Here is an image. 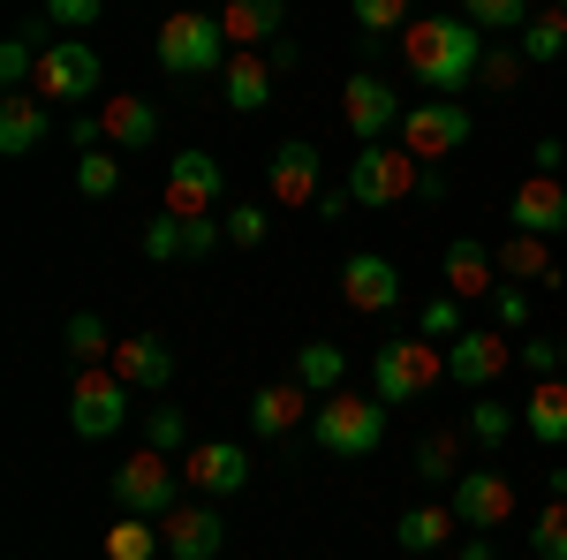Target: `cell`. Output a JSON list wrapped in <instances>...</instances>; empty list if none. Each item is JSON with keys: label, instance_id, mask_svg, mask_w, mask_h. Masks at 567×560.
<instances>
[{"label": "cell", "instance_id": "cell-1", "mask_svg": "<svg viewBox=\"0 0 567 560\" xmlns=\"http://www.w3.org/2000/svg\"><path fill=\"white\" fill-rule=\"evenodd\" d=\"M393 45H401L409 77L432 91V99H462V91L477 84L484 39H477V23H470V16H416Z\"/></svg>", "mask_w": 567, "mask_h": 560}, {"label": "cell", "instance_id": "cell-2", "mask_svg": "<svg viewBox=\"0 0 567 560\" xmlns=\"http://www.w3.org/2000/svg\"><path fill=\"white\" fill-rule=\"evenodd\" d=\"M310 439L326 447V455H341V462H355V455H371L379 439H386V401L379 394H318V409H310Z\"/></svg>", "mask_w": 567, "mask_h": 560}, {"label": "cell", "instance_id": "cell-3", "mask_svg": "<svg viewBox=\"0 0 567 560\" xmlns=\"http://www.w3.org/2000/svg\"><path fill=\"white\" fill-rule=\"evenodd\" d=\"M152 53H159V69L167 77H213V69H227V31H219V16H205V8H175L159 31H152Z\"/></svg>", "mask_w": 567, "mask_h": 560}, {"label": "cell", "instance_id": "cell-4", "mask_svg": "<svg viewBox=\"0 0 567 560\" xmlns=\"http://www.w3.org/2000/svg\"><path fill=\"white\" fill-rule=\"evenodd\" d=\"M182 462L175 455H159V447H136V455H122L114 462V508L122 516H144V522H159L167 508H182Z\"/></svg>", "mask_w": 567, "mask_h": 560}, {"label": "cell", "instance_id": "cell-5", "mask_svg": "<svg viewBox=\"0 0 567 560\" xmlns=\"http://www.w3.org/2000/svg\"><path fill=\"white\" fill-rule=\"evenodd\" d=\"M439 379H446V342H379V356H371V394L379 401H416V394H432Z\"/></svg>", "mask_w": 567, "mask_h": 560}, {"label": "cell", "instance_id": "cell-6", "mask_svg": "<svg viewBox=\"0 0 567 560\" xmlns=\"http://www.w3.org/2000/svg\"><path fill=\"white\" fill-rule=\"evenodd\" d=\"M416 182H424V160H416L409 144H363L349 160V197L355 205H401Z\"/></svg>", "mask_w": 567, "mask_h": 560}, {"label": "cell", "instance_id": "cell-7", "mask_svg": "<svg viewBox=\"0 0 567 560\" xmlns=\"http://www.w3.org/2000/svg\"><path fill=\"white\" fill-rule=\"evenodd\" d=\"M507 371H515V334H499V326H470V334L446 342V379H454L462 394L499 387Z\"/></svg>", "mask_w": 567, "mask_h": 560}, {"label": "cell", "instance_id": "cell-8", "mask_svg": "<svg viewBox=\"0 0 567 560\" xmlns=\"http://www.w3.org/2000/svg\"><path fill=\"white\" fill-rule=\"evenodd\" d=\"M69 425H76V439H114V431L130 425V387L114 379V364L76 371V387H69Z\"/></svg>", "mask_w": 567, "mask_h": 560}, {"label": "cell", "instance_id": "cell-9", "mask_svg": "<svg viewBox=\"0 0 567 560\" xmlns=\"http://www.w3.org/2000/svg\"><path fill=\"white\" fill-rule=\"evenodd\" d=\"M99 84H106V61L91 39H53L39 53V77H31L39 99H99Z\"/></svg>", "mask_w": 567, "mask_h": 560}, {"label": "cell", "instance_id": "cell-10", "mask_svg": "<svg viewBox=\"0 0 567 560\" xmlns=\"http://www.w3.org/2000/svg\"><path fill=\"white\" fill-rule=\"evenodd\" d=\"M470 130H477V122H470V106H462V99H424V106H409V114H401V144H409L424 167L446 160V152H462Z\"/></svg>", "mask_w": 567, "mask_h": 560}, {"label": "cell", "instance_id": "cell-11", "mask_svg": "<svg viewBox=\"0 0 567 560\" xmlns=\"http://www.w3.org/2000/svg\"><path fill=\"white\" fill-rule=\"evenodd\" d=\"M401 99H393L386 77H371V69H355L349 84H341V122H349L355 144H386V130H401Z\"/></svg>", "mask_w": 567, "mask_h": 560}, {"label": "cell", "instance_id": "cell-12", "mask_svg": "<svg viewBox=\"0 0 567 560\" xmlns=\"http://www.w3.org/2000/svg\"><path fill=\"white\" fill-rule=\"evenodd\" d=\"M227 197V174L213 152H175L167 160V213L175 220H213V205Z\"/></svg>", "mask_w": 567, "mask_h": 560}, {"label": "cell", "instance_id": "cell-13", "mask_svg": "<svg viewBox=\"0 0 567 560\" xmlns=\"http://www.w3.org/2000/svg\"><path fill=\"white\" fill-rule=\"evenodd\" d=\"M159 538H167V560H219L227 516H219L213 500H182V508L159 516Z\"/></svg>", "mask_w": 567, "mask_h": 560}, {"label": "cell", "instance_id": "cell-14", "mask_svg": "<svg viewBox=\"0 0 567 560\" xmlns=\"http://www.w3.org/2000/svg\"><path fill=\"white\" fill-rule=\"evenodd\" d=\"M446 508L470 522V530H499V522H515V485L499 470H462L454 492H446Z\"/></svg>", "mask_w": 567, "mask_h": 560}, {"label": "cell", "instance_id": "cell-15", "mask_svg": "<svg viewBox=\"0 0 567 560\" xmlns=\"http://www.w3.org/2000/svg\"><path fill=\"white\" fill-rule=\"evenodd\" d=\"M182 477H189V492L227 500V492H243V485H250V455H243L235 439H205V447H189V455H182Z\"/></svg>", "mask_w": 567, "mask_h": 560}, {"label": "cell", "instance_id": "cell-16", "mask_svg": "<svg viewBox=\"0 0 567 560\" xmlns=\"http://www.w3.org/2000/svg\"><path fill=\"white\" fill-rule=\"evenodd\" d=\"M341 296H349V310L379 318V310L401 303V265L379 258V251H349V265H341Z\"/></svg>", "mask_w": 567, "mask_h": 560}, {"label": "cell", "instance_id": "cell-17", "mask_svg": "<svg viewBox=\"0 0 567 560\" xmlns=\"http://www.w3.org/2000/svg\"><path fill=\"white\" fill-rule=\"evenodd\" d=\"M318 174H326L318 144H303V136H296V144H280V152H272L265 190H272V205H288V213H296V205H318V197H326V190H318Z\"/></svg>", "mask_w": 567, "mask_h": 560}, {"label": "cell", "instance_id": "cell-18", "mask_svg": "<svg viewBox=\"0 0 567 560\" xmlns=\"http://www.w3.org/2000/svg\"><path fill=\"white\" fill-rule=\"evenodd\" d=\"M114 379H122L130 394H167V379H175V348L159 342V334L114 342Z\"/></svg>", "mask_w": 567, "mask_h": 560}, {"label": "cell", "instance_id": "cell-19", "mask_svg": "<svg viewBox=\"0 0 567 560\" xmlns=\"http://www.w3.org/2000/svg\"><path fill=\"white\" fill-rule=\"evenodd\" d=\"M507 220L529 235H560L567 227V182L560 174H523V190L507 197Z\"/></svg>", "mask_w": 567, "mask_h": 560}, {"label": "cell", "instance_id": "cell-20", "mask_svg": "<svg viewBox=\"0 0 567 560\" xmlns=\"http://www.w3.org/2000/svg\"><path fill=\"white\" fill-rule=\"evenodd\" d=\"M446 296H462V303L499 296V251H484L477 235H454L446 243Z\"/></svg>", "mask_w": 567, "mask_h": 560}, {"label": "cell", "instance_id": "cell-21", "mask_svg": "<svg viewBox=\"0 0 567 560\" xmlns=\"http://www.w3.org/2000/svg\"><path fill=\"white\" fill-rule=\"evenodd\" d=\"M219 31H227L235 53H258V45H272L288 31V0H227L219 8Z\"/></svg>", "mask_w": 567, "mask_h": 560}, {"label": "cell", "instance_id": "cell-22", "mask_svg": "<svg viewBox=\"0 0 567 560\" xmlns=\"http://www.w3.org/2000/svg\"><path fill=\"white\" fill-rule=\"evenodd\" d=\"M310 409H318V394H303L296 379H288V387H258L250 394V431H258V439H288Z\"/></svg>", "mask_w": 567, "mask_h": 560}, {"label": "cell", "instance_id": "cell-23", "mask_svg": "<svg viewBox=\"0 0 567 560\" xmlns=\"http://www.w3.org/2000/svg\"><path fill=\"white\" fill-rule=\"evenodd\" d=\"M99 122H106V144H122V152H152V144H159V114H152V99L114 91V99L99 106Z\"/></svg>", "mask_w": 567, "mask_h": 560}, {"label": "cell", "instance_id": "cell-24", "mask_svg": "<svg viewBox=\"0 0 567 560\" xmlns=\"http://www.w3.org/2000/svg\"><path fill=\"white\" fill-rule=\"evenodd\" d=\"M39 144H45V99L39 91H8V99H0V152L23 160V152H39Z\"/></svg>", "mask_w": 567, "mask_h": 560}, {"label": "cell", "instance_id": "cell-25", "mask_svg": "<svg viewBox=\"0 0 567 560\" xmlns=\"http://www.w3.org/2000/svg\"><path fill=\"white\" fill-rule=\"evenodd\" d=\"M272 84H280V77H272L265 53H227V69H219V91H227L235 114H258L265 99H272Z\"/></svg>", "mask_w": 567, "mask_h": 560}, {"label": "cell", "instance_id": "cell-26", "mask_svg": "<svg viewBox=\"0 0 567 560\" xmlns=\"http://www.w3.org/2000/svg\"><path fill=\"white\" fill-rule=\"evenodd\" d=\"M523 425H529V439H545V447H567V371H553V379H529Z\"/></svg>", "mask_w": 567, "mask_h": 560}, {"label": "cell", "instance_id": "cell-27", "mask_svg": "<svg viewBox=\"0 0 567 560\" xmlns=\"http://www.w3.org/2000/svg\"><path fill=\"white\" fill-rule=\"evenodd\" d=\"M454 508H439V500H416V508H409V516L393 522V538H401V553H439V546H446V538H454Z\"/></svg>", "mask_w": 567, "mask_h": 560}, {"label": "cell", "instance_id": "cell-28", "mask_svg": "<svg viewBox=\"0 0 567 560\" xmlns=\"http://www.w3.org/2000/svg\"><path fill=\"white\" fill-rule=\"evenodd\" d=\"M288 379H296L303 394H341V387H349V356H341L333 342H303V348H296V371H288Z\"/></svg>", "mask_w": 567, "mask_h": 560}, {"label": "cell", "instance_id": "cell-29", "mask_svg": "<svg viewBox=\"0 0 567 560\" xmlns=\"http://www.w3.org/2000/svg\"><path fill=\"white\" fill-rule=\"evenodd\" d=\"M499 281H560V273H553V251H545V235L515 227V235L499 243Z\"/></svg>", "mask_w": 567, "mask_h": 560}, {"label": "cell", "instance_id": "cell-30", "mask_svg": "<svg viewBox=\"0 0 567 560\" xmlns=\"http://www.w3.org/2000/svg\"><path fill=\"white\" fill-rule=\"evenodd\" d=\"M515 45H523V61H537V69H545V61H560V53H567V8L553 0L545 16H529L523 31H515Z\"/></svg>", "mask_w": 567, "mask_h": 560}, {"label": "cell", "instance_id": "cell-31", "mask_svg": "<svg viewBox=\"0 0 567 560\" xmlns=\"http://www.w3.org/2000/svg\"><path fill=\"white\" fill-rule=\"evenodd\" d=\"M349 16H355V31L371 45H386V39H401L416 16H409V0H349Z\"/></svg>", "mask_w": 567, "mask_h": 560}, {"label": "cell", "instance_id": "cell-32", "mask_svg": "<svg viewBox=\"0 0 567 560\" xmlns=\"http://www.w3.org/2000/svg\"><path fill=\"white\" fill-rule=\"evenodd\" d=\"M152 553H167V538H159V522H106V560H152Z\"/></svg>", "mask_w": 567, "mask_h": 560}, {"label": "cell", "instance_id": "cell-33", "mask_svg": "<svg viewBox=\"0 0 567 560\" xmlns=\"http://www.w3.org/2000/svg\"><path fill=\"white\" fill-rule=\"evenodd\" d=\"M61 342H69V356H76L84 371H91V364H114V334H106V318H99V310H76Z\"/></svg>", "mask_w": 567, "mask_h": 560}, {"label": "cell", "instance_id": "cell-34", "mask_svg": "<svg viewBox=\"0 0 567 560\" xmlns=\"http://www.w3.org/2000/svg\"><path fill=\"white\" fill-rule=\"evenodd\" d=\"M529 560H567V500H545L529 516Z\"/></svg>", "mask_w": 567, "mask_h": 560}, {"label": "cell", "instance_id": "cell-35", "mask_svg": "<svg viewBox=\"0 0 567 560\" xmlns=\"http://www.w3.org/2000/svg\"><path fill=\"white\" fill-rule=\"evenodd\" d=\"M144 447H159V455H189V425H182V409L175 401H159V409H152V417H144Z\"/></svg>", "mask_w": 567, "mask_h": 560}, {"label": "cell", "instance_id": "cell-36", "mask_svg": "<svg viewBox=\"0 0 567 560\" xmlns=\"http://www.w3.org/2000/svg\"><path fill=\"white\" fill-rule=\"evenodd\" d=\"M470 439L477 447H507L515 439V409L507 401H470Z\"/></svg>", "mask_w": 567, "mask_h": 560}, {"label": "cell", "instance_id": "cell-37", "mask_svg": "<svg viewBox=\"0 0 567 560\" xmlns=\"http://www.w3.org/2000/svg\"><path fill=\"white\" fill-rule=\"evenodd\" d=\"M454 462H462V431H432V439L416 447V477H432V485H446Z\"/></svg>", "mask_w": 567, "mask_h": 560}, {"label": "cell", "instance_id": "cell-38", "mask_svg": "<svg viewBox=\"0 0 567 560\" xmlns=\"http://www.w3.org/2000/svg\"><path fill=\"white\" fill-rule=\"evenodd\" d=\"M462 16H470L477 31H523L529 0H462Z\"/></svg>", "mask_w": 567, "mask_h": 560}, {"label": "cell", "instance_id": "cell-39", "mask_svg": "<svg viewBox=\"0 0 567 560\" xmlns=\"http://www.w3.org/2000/svg\"><path fill=\"white\" fill-rule=\"evenodd\" d=\"M416 334H424V342H454V334H470L462 296H432V303H424V318H416Z\"/></svg>", "mask_w": 567, "mask_h": 560}, {"label": "cell", "instance_id": "cell-40", "mask_svg": "<svg viewBox=\"0 0 567 560\" xmlns=\"http://www.w3.org/2000/svg\"><path fill=\"white\" fill-rule=\"evenodd\" d=\"M76 190H84V197H114V190H122V160L84 152V160H76Z\"/></svg>", "mask_w": 567, "mask_h": 560}, {"label": "cell", "instance_id": "cell-41", "mask_svg": "<svg viewBox=\"0 0 567 560\" xmlns=\"http://www.w3.org/2000/svg\"><path fill=\"white\" fill-rule=\"evenodd\" d=\"M477 84H484V91H515V84H523V45L484 53V61H477Z\"/></svg>", "mask_w": 567, "mask_h": 560}, {"label": "cell", "instance_id": "cell-42", "mask_svg": "<svg viewBox=\"0 0 567 560\" xmlns=\"http://www.w3.org/2000/svg\"><path fill=\"white\" fill-rule=\"evenodd\" d=\"M219 227H227V243H235V251H258V243H265V205H235Z\"/></svg>", "mask_w": 567, "mask_h": 560}, {"label": "cell", "instance_id": "cell-43", "mask_svg": "<svg viewBox=\"0 0 567 560\" xmlns=\"http://www.w3.org/2000/svg\"><path fill=\"white\" fill-rule=\"evenodd\" d=\"M492 310H499V334H523V326H529V288H523V281H499Z\"/></svg>", "mask_w": 567, "mask_h": 560}, {"label": "cell", "instance_id": "cell-44", "mask_svg": "<svg viewBox=\"0 0 567 560\" xmlns=\"http://www.w3.org/2000/svg\"><path fill=\"white\" fill-rule=\"evenodd\" d=\"M45 16H53L61 31H91V23L106 16V0H45Z\"/></svg>", "mask_w": 567, "mask_h": 560}, {"label": "cell", "instance_id": "cell-45", "mask_svg": "<svg viewBox=\"0 0 567 560\" xmlns=\"http://www.w3.org/2000/svg\"><path fill=\"white\" fill-rule=\"evenodd\" d=\"M144 258H182V220L175 213H159L144 227Z\"/></svg>", "mask_w": 567, "mask_h": 560}, {"label": "cell", "instance_id": "cell-46", "mask_svg": "<svg viewBox=\"0 0 567 560\" xmlns=\"http://www.w3.org/2000/svg\"><path fill=\"white\" fill-rule=\"evenodd\" d=\"M515 364H523L529 379H553V371H560V348H553V342H523V348H515Z\"/></svg>", "mask_w": 567, "mask_h": 560}, {"label": "cell", "instance_id": "cell-47", "mask_svg": "<svg viewBox=\"0 0 567 560\" xmlns=\"http://www.w3.org/2000/svg\"><path fill=\"white\" fill-rule=\"evenodd\" d=\"M219 235H227L219 220H182V258H205V251H213Z\"/></svg>", "mask_w": 567, "mask_h": 560}, {"label": "cell", "instance_id": "cell-48", "mask_svg": "<svg viewBox=\"0 0 567 560\" xmlns=\"http://www.w3.org/2000/svg\"><path fill=\"white\" fill-rule=\"evenodd\" d=\"M567 167V144L560 136H537V144H529V174H560Z\"/></svg>", "mask_w": 567, "mask_h": 560}, {"label": "cell", "instance_id": "cell-49", "mask_svg": "<svg viewBox=\"0 0 567 560\" xmlns=\"http://www.w3.org/2000/svg\"><path fill=\"white\" fill-rule=\"evenodd\" d=\"M258 53L272 61V77H288V69H296V39H288V31H280L272 45H258Z\"/></svg>", "mask_w": 567, "mask_h": 560}, {"label": "cell", "instance_id": "cell-50", "mask_svg": "<svg viewBox=\"0 0 567 560\" xmlns=\"http://www.w3.org/2000/svg\"><path fill=\"white\" fill-rule=\"evenodd\" d=\"M454 560H499V553H492V538H484V530H477V538H470V546H462V553H454Z\"/></svg>", "mask_w": 567, "mask_h": 560}, {"label": "cell", "instance_id": "cell-51", "mask_svg": "<svg viewBox=\"0 0 567 560\" xmlns=\"http://www.w3.org/2000/svg\"><path fill=\"white\" fill-rule=\"evenodd\" d=\"M560 371H567V342H560Z\"/></svg>", "mask_w": 567, "mask_h": 560}, {"label": "cell", "instance_id": "cell-52", "mask_svg": "<svg viewBox=\"0 0 567 560\" xmlns=\"http://www.w3.org/2000/svg\"><path fill=\"white\" fill-rule=\"evenodd\" d=\"M560 8H567V0H560Z\"/></svg>", "mask_w": 567, "mask_h": 560}]
</instances>
